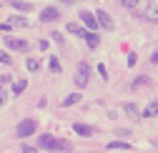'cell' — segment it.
Here are the masks:
<instances>
[{
  "label": "cell",
  "instance_id": "6",
  "mask_svg": "<svg viewBox=\"0 0 158 153\" xmlns=\"http://www.w3.org/2000/svg\"><path fill=\"white\" fill-rule=\"evenodd\" d=\"M58 18H60V10H58V8H45V10L40 13V20H43V23H55Z\"/></svg>",
  "mask_w": 158,
  "mask_h": 153
},
{
  "label": "cell",
  "instance_id": "2",
  "mask_svg": "<svg viewBox=\"0 0 158 153\" xmlns=\"http://www.w3.org/2000/svg\"><path fill=\"white\" fill-rule=\"evenodd\" d=\"M38 146H40V148H45V151H65V148H68V143H60V141H55L53 136H48V133L38 138Z\"/></svg>",
  "mask_w": 158,
  "mask_h": 153
},
{
  "label": "cell",
  "instance_id": "20",
  "mask_svg": "<svg viewBox=\"0 0 158 153\" xmlns=\"http://www.w3.org/2000/svg\"><path fill=\"white\" fill-rule=\"evenodd\" d=\"M50 38H53V40H55L58 45H65V38H63L60 33H50Z\"/></svg>",
  "mask_w": 158,
  "mask_h": 153
},
{
  "label": "cell",
  "instance_id": "9",
  "mask_svg": "<svg viewBox=\"0 0 158 153\" xmlns=\"http://www.w3.org/2000/svg\"><path fill=\"white\" fill-rule=\"evenodd\" d=\"M83 38H85L88 48H98V43H101V38L95 35V30H85V33H83Z\"/></svg>",
  "mask_w": 158,
  "mask_h": 153
},
{
  "label": "cell",
  "instance_id": "15",
  "mask_svg": "<svg viewBox=\"0 0 158 153\" xmlns=\"http://www.w3.org/2000/svg\"><path fill=\"white\" fill-rule=\"evenodd\" d=\"M75 103H81V93H70L68 98L63 101V105H65V108H68V105H75Z\"/></svg>",
  "mask_w": 158,
  "mask_h": 153
},
{
  "label": "cell",
  "instance_id": "1",
  "mask_svg": "<svg viewBox=\"0 0 158 153\" xmlns=\"http://www.w3.org/2000/svg\"><path fill=\"white\" fill-rule=\"evenodd\" d=\"M88 78H90L88 63H78V68H75V85H78V90L88 88Z\"/></svg>",
  "mask_w": 158,
  "mask_h": 153
},
{
  "label": "cell",
  "instance_id": "18",
  "mask_svg": "<svg viewBox=\"0 0 158 153\" xmlns=\"http://www.w3.org/2000/svg\"><path fill=\"white\" fill-rule=\"evenodd\" d=\"M68 33H73V35H78V38H83V33H85V30H83L81 25H68Z\"/></svg>",
  "mask_w": 158,
  "mask_h": 153
},
{
  "label": "cell",
  "instance_id": "16",
  "mask_svg": "<svg viewBox=\"0 0 158 153\" xmlns=\"http://www.w3.org/2000/svg\"><path fill=\"white\" fill-rule=\"evenodd\" d=\"M25 85H28V83H25V81H18V83H15V85H13V95H20V93H23V90H25Z\"/></svg>",
  "mask_w": 158,
  "mask_h": 153
},
{
  "label": "cell",
  "instance_id": "26",
  "mask_svg": "<svg viewBox=\"0 0 158 153\" xmlns=\"http://www.w3.org/2000/svg\"><path fill=\"white\" fill-rule=\"evenodd\" d=\"M135 60H138V55L135 53H128V65H135Z\"/></svg>",
  "mask_w": 158,
  "mask_h": 153
},
{
  "label": "cell",
  "instance_id": "21",
  "mask_svg": "<svg viewBox=\"0 0 158 153\" xmlns=\"http://www.w3.org/2000/svg\"><path fill=\"white\" fill-rule=\"evenodd\" d=\"M50 70L53 73H60V63H58V58H50Z\"/></svg>",
  "mask_w": 158,
  "mask_h": 153
},
{
  "label": "cell",
  "instance_id": "23",
  "mask_svg": "<svg viewBox=\"0 0 158 153\" xmlns=\"http://www.w3.org/2000/svg\"><path fill=\"white\" fill-rule=\"evenodd\" d=\"M0 63H8V65H10V55H8L5 50H0Z\"/></svg>",
  "mask_w": 158,
  "mask_h": 153
},
{
  "label": "cell",
  "instance_id": "5",
  "mask_svg": "<svg viewBox=\"0 0 158 153\" xmlns=\"http://www.w3.org/2000/svg\"><path fill=\"white\" fill-rule=\"evenodd\" d=\"M5 45L10 48V50H28L30 45H28V40H20V38H5Z\"/></svg>",
  "mask_w": 158,
  "mask_h": 153
},
{
  "label": "cell",
  "instance_id": "17",
  "mask_svg": "<svg viewBox=\"0 0 158 153\" xmlns=\"http://www.w3.org/2000/svg\"><path fill=\"white\" fill-rule=\"evenodd\" d=\"M123 110H126V116H131V118H138V108H135L133 103H128Z\"/></svg>",
  "mask_w": 158,
  "mask_h": 153
},
{
  "label": "cell",
  "instance_id": "25",
  "mask_svg": "<svg viewBox=\"0 0 158 153\" xmlns=\"http://www.w3.org/2000/svg\"><path fill=\"white\" fill-rule=\"evenodd\" d=\"M98 73H101L103 81H108V70H106V65H98Z\"/></svg>",
  "mask_w": 158,
  "mask_h": 153
},
{
  "label": "cell",
  "instance_id": "28",
  "mask_svg": "<svg viewBox=\"0 0 158 153\" xmlns=\"http://www.w3.org/2000/svg\"><path fill=\"white\" fill-rule=\"evenodd\" d=\"M151 63H153V65H158V50H156V53L151 55Z\"/></svg>",
  "mask_w": 158,
  "mask_h": 153
},
{
  "label": "cell",
  "instance_id": "10",
  "mask_svg": "<svg viewBox=\"0 0 158 153\" xmlns=\"http://www.w3.org/2000/svg\"><path fill=\"white\" fill-rule=\"evenodd\" d=\"M8 25L10 28H28V20L23 15H13V18H8Z\"/></svg>",
  "mask_w": 158,
  "mask_h": 153
},
{
  "label": "cell",
  "instance_id": "14",
  "mask_svg": "<svg viewBox=\"0 0 158 153\" xmlns=\"http://www.w3.org/2000/svg\"><path fill=\"white\" fill-rule=\"evenodd\" d=\"M13 8H15V10H20V13H25V10L30 13V10H33V5H30V3H25V0H15Z\"/></svg>",
  "mask_w": 158,
  "mask_h": 153
},
{
  "label": "cell",
  "instance_id": "8",
  "mask_svg": "<svg viewBox=\"0 0 158 153\" xmlns=\"http://www.w3.org/2000/svg\"><path fill=\"white\" fill-rule=\"evenodd\" d=\"M146 18H148V23H153V25H158V5H153V3H148V8H146Z\"/></svg>",
  "mask_w": 158,
  "mask_h": 153
},
{
  "label": "cell",
  "instance_id": "30",
  "mask_svg": "<svg viewBox=\"0 0 158 153\" xmlns=\"http://www.w3.org/2000/svg\"><path fill=\"white\" fill-rule=\"evenodd\" d=\"M60 3H63V5H73V3H75V0H60Z\"/></svg>",
  "mask_w": 158,
  "mask_h": 153
},
{
  "label": "cell",
  "instance_id": "19",
  "mask_svg": "<svg viewBox=\"0 0 158 153\" xmlns=\"http://www.w3.org/2000/svg\"><path fill=\"white\" fill-rule=\"evenodd\" d=\"M108 148H118V151H126V148H131L128 143H123V141H113V143H108Z\"/></svg>",
  "mask_w": 158,
  "mask_h": 153
},
{
  "label": "cell",
  "instance_id": "31",
  "mask_svg": "<svg viewBox=\"0 0 158 153\" xmlns=\"http://www.w3.org/2000/svg\"><path fill=\"white\" fill-rule=\"evenodd\" d=\"M0 105H3V93H0Z\"/></svg>",
  "mask_w": 158,
  "mask_h": 153
},
{
  "label": "cell",
  "instance_id": "22",
  "mask_svg": "<svg viewBox=\"0 0 158 153\" xmlns=\"http://www.w3.org/2000/svg\"><path fill=\"white\" fill-rule=\"evenodd\" d=\"M38 68H40V63H38V60H28V70H30V73H35Z\"/></svg>",
  "mask_w": 158,
  "mask_h": 153
},
{
  "label": "cell",
  "instance_id": "3",
  "mask_svg": "<svg viewBox=\"0 0 158 153\" xmlns=\"http://www.w3.org/2000/svg\"><path fill=\"white\" fill-rule=\"evenodd\" d=\"M35 128H38V123L35 121H23V123H18V128H15V136L18 138H25V136H33V133H35Z\"/></svg>",
  "mask_w": 158,
  "mask_h": 153
},
{
  "label": "cell",
  "instance_id": "12",
  "mask_svg": "<svg viewBox=\"0 0 158 153\" xmlns=\"http://www.w3.org/2000/svg\"><path fill=\"white\" fill-rule=\"evenodd\" d=\"M73 130L78 133V136H93V128H90V126H83V123H75Z\"/></svg>",
  "mask_w": 158,
  "mask_h": 153
},
{
  "label": "cell",
  "instance_id": "4",
  "mask_svg": "<svg viewBox=\"0 0 158 153\" xmlns=\"http://www.w3.org/2000/svg\"><path fill=\"white\" fill-rule=\"evenodd\" d=\"M95 20H98V25L106 28V30H113V28H115V25H113V18H110L106 10H98V13H95Z\"/></svg>",
  "mask_w": 158,
  "mask_h": 153
},
{
  "label": "cell",
  "instance_id": "29",
  "mask_svg": "<svg viewBox=\"0 0 158 153\" xmlns=\"http://www.w3.org/2000/svg\"><path fill=\"white\" fill-rule=\"evenodd\" d=\"M0 30H5V33H10V25H8V23H0Z\"/></svg>",
  "mask_w": 158,
  "mask_h": 153
},
{
  "label": "cell",
  "instance_id": "27",
  "mask_svg": "<svg viewBox=\"0 0 158 153\" xmlns=\"http://www.w3.org/2000/svg\"><path fill=\"white\" fill-rule=\"evenodd\" d=\"M23 153H38V151H35L33 146H23Z\"/></svg>",
  "mask_w": 158,
  "mask_h": 153
},
{
  "label": "cell",
  "instance_id": "7",
  "mask_svg": "<svg viewBox=\"0 0 158 153\" xmlns=\"http://www.w3.org/2000/svg\"><path fill=\"white\" fill-rule=\"evenodd\" d=\"M81 20L88 25V30H98V28H101V25H98V20H95V15L88 13V10H81Z\"/></svg>",
  "mask_w": 158,
  "mask_h": 153
},
{
  "label": "cell",
  "instance_id": "13",
  "mask_svg": "<svg viewBox=\"0 0 158 153\" xmlns=\"http://www.w3.org/2000/svg\"><path fill=\"white\" fill-rule=\"evenodd\" d=\"M143 116H146V118H156V116H158V101H153L151 105H146Z\"/></svg>",
  "mask_w": 158,
  "mask_h": 153
},
{
  "label": "cell",
  "instance_id": "24",
  "mask_svg": "<svg viewBox=\"0 0 158 153\" xmlns=\"http://www.w3.org/2000/svg\"><path fill=\"white\" fill-rule=\"evenodd\" d=\"M121 5H126V8H135L138 0H121Z\"/></svg>",
  "mask_w": 158,
  "mask_h": 153
},
{
  "label": "cell",
  "instance_id": "11",
  "mask_svg": "<svg viewBox=\"0 0 158 153\" xmlns=\"http://www.w3.org/2000/svg\"><path fill=\"white\" fill-rule=\"evenodd\" d=\"M143 85H151V78H148V75H138V78L131 83V88H133V90H141Z\"/></svg>",
  "mask_w": 158,
  "mask_h": 153
}]
</instances>
